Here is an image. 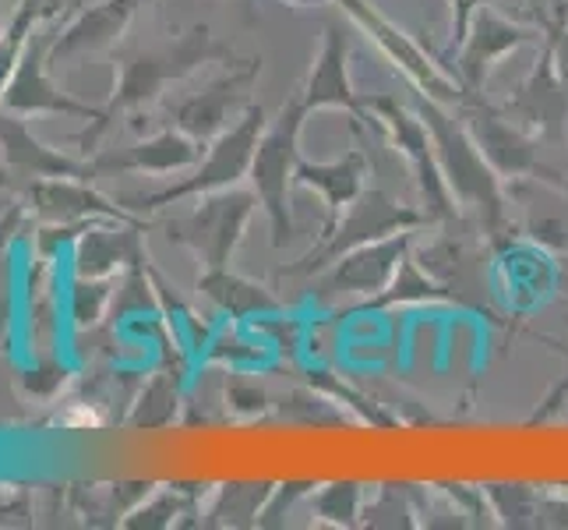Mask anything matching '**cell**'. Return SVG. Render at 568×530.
Segmentation results:
<instances>
[{
    "label": "cell",
    "mask_w": 568,
    "mask_h": 530,
    "mask_svg": "<svg viewBox=\"0 0 568 530\" xmlns=\"http://www.w3.org/2000/svg\"><path fill=\"white\" fill-rule=\"evenodd\" d=\"M230 57H233L230 47L220 43L209 26H194L163 47L124 53L121 64H116V82L110 92V103L103 107V124L89 134H78L74 142L82 149H89L121 113L152 103L170 82H181V78L194 74L199 68L215 64V61H230Z\"/></svg>",
    "instance_id": "1"
},
{
    "label": "cell",
    "mask_w": 568,
    "mask_h": 530,
    "mask_svg": "<svg viewBox=\"0 0 568 530\" xmlns=\"http://www.w3.org/2000/svg\"><path fill=\"white\" fill-rule=\"evenodd\" d=\"M417 113L424 117V124L430 131V142H435L438 167L445 173V184L453 191V199L459 209L474 212L484 223V230L498 233L508 220V202H505V188L495 167L484 160L480 146L469 134L463 113L456 107H445L438 100H427L417 92Z\"/></svg>",
    "instance_id": "2"
},
{
    "label": "cell",
    "mask_w": 568,
    "mask_h": 530,
    "mask_svg": "<svg viewBox=\"0 0 568 530\" xmlns=\"http://www.w3.org/2000/svg\"><path fill=\"white\" fill-rule=\"evenodd\" d=\"M430 220L424 209L403 206L399 199H392V194L382 188H364L339 220L322 230L318 244H311L297 262L283 266L280 277L283 280H315L318 272H325L332 262H339L343 254L357 251L364 244H375L382 238H392V233L420 230Z\"/></svg>",
    "instance_id": "3"
},
{
    "label": "cell",
    "mask_w": 568,
    "mask_h": 530,
    "mask_svg": "<svg viewBox=\"0 0 568 530\" xmlns=\"http://www.w3.org/2000/svg\"><path fill=\"white\" fill-rule=\"evenodd\" d=\"M307 107L297 96L280 107V113L272 117L268 128L262 131V142L254 149L251 160V191L258 194V206L268 220L272 244L283 248L293 238V206L290 191L297 188V163H301V131L307 121Z\"/></svg>",
    "instance_id": "4"
},
{
    "label": "cell",
    "mask_w": 568,
    "mask_h": 530,
    "mask_svg": "<svg viewBox=\"0 0 568 530\" xmlns=\"http://www.w3.org/2000/svg\"><path fill=\"white\" fill-rule=\"evenodd\" d=\"M364 110H367V128L382 131L388 146L406 160L409 173H414L427 220L430 223H456L459 206L445 184V173L435 156V142H430V131L424 124V117L417 113V107H406L396 100V96L378 92V96H364Z\"/></svg>",
    "instance_id": "5"
},
{
    "label": "cell",
    "mask_w": 568,
    "mask_h": 530,
    "mask_svg": "<svg viewBox=\"0 0 568 530\" xmlns=\"http://www.w3.org/2000/svg\"><path fill=\"white\" fill-rule=\"evenodd\" d=\"M332 4H339V11L382 50L385 61L406 78L414 92L427 96V100H438L445 107H463V103L484 100V96L466 92L459 78L448 71L438 57H430L414 36L403 32L392 18H385L371 0H332Z\"/></svg>",
    "instance_id": "6"
},
{
    "label": "cell",
    "mask_w": 568,
    "mask_h": 530,
    "mask_svg": "<svg viewBox=\"0 0 568 530\" xmlns=\"http://www.w3.org/2000/svg\"><path fill=\"white\" fill-rule=\"evenodd\" d=\"M268 128V113L262 103H251L244 110L241 121H233L223 134H215L209 142L202 163L191 170V177H181L178 184H170L163 191L139 194L131 209H163V206H181L187 199H199L209 191H223V188H237L247 181L254 149L262 142V131Z\"/></svg>",
    "instance_id": "7"
},
{
    "label": "cell",
    "mask_w": 568,
    "mask_h": 530,
    "mask_svg": "<svg viewBox=\"0 0 568 530\" xmlns=\"http://www.w3.org/2000/svg\"><path fill=\"white\" fill-rule=\"evenodd\" d=\"M254 209H258V194L251 188H223L199 194V206L187 216L166 223V238L191 248L199 254L205 269H230L233 254H237Z\"/></svg>",
    "instance_id": "8"
},
{
    "label": "cell",
    "mask_w": 568,
    "mask_h": 530,
    "mask_svg": "<svg viewBox=\"0 0 568 530\" xmlns=\"http://www.w3.org/2000/svg\"><path fill=\"white\" fill-rule=\"evenodd\" d=\"M57 32H36L29 36L22 61H18L11 82L4 89V107L8 113L18 117H32V113H61V117H78V121H92V128H85L82 134L95 131L103 124V107H89L82 100H74L71 92H64L61 86L50 78V47H53Z\"/></svg>",
    "instance_id": "9"
},
{
    "label": "cell",
    "mask_w": 568,
    "mask_h": 530,
    "mask_svg": "<svg viewBox=\"0 0 568 530\" xmlns=\"http://www.w3.org/2000/svg\"><path fill=\"white\" fill-rule=\"evenodd\" d=\"M463 113V121L474 134V142L480 146L484 160L495 167L501 181H519V177H544L555 181V170H547L540 160V146L530 131H523L513 117H505L501 110L487 107L484 100L456 107Z\"/></svg>",
    "instance_id": "10"
},
{
    "label": "cell",
    "mask_w": 568,
    "mask_h": 530,
    "mask_svg": "<svg viewBox=\"0 0 568 530\" xmlns=\"http://www.w3.org/2000/svg\"><path fill=\"white\" fill-rule=\"evenodd\" d=\"M505 117L530 131L537 142H565L568 139V82L555 68L551 47H540L530 74L523 78L519 89L508 96L501 107Z\"/></svg>",
    "instance_id": "11"
},
{
    "label": "cell",
    "mask_w": 568,
    "mask_h": 530,
    "mask_svg": "<svg viewBox=\"0 0 568 530\" xmlns=\"http://www.w3.org/2000/svg\"><path fill=\"white\" fill-rule=\"evenodd\" d=\"M414 233H392L375 244H364L357 251L343 254L339 262H332L325 272L315 277V298L318 301H336V298H375L382 293L392 277H396L399 262L406 259V251L414 248Z\"/></svg>",
    "instance_id": "12"
},
{
    "label": "cell",
    "mask_w": 568,
    "mask_h": 530,
    "mask_svg": "<svg viewBox=\"0 0 568 530\" xmlns=\"http://www.w3.org/2000/svg\"><path fill=\"white\" fill-rule=\"evenodd\" d=\"M258 74H262V61L251 57V61L233 68L230 74L215 78L202 92H194L184 103H178V110H173V128H181L191 139L209 146L215 134H223L233 121H241L244 110L254 103L251 86L258 82Z\"/></svg>",
    "instance_id": "13"
},
{
    "label": "cell",
    "mask_w": 568,
    "mask_h": 530,
    "mask_svg": "<svg viewBox=\"0 0 568 530\" xmlns=\"http://www.w3.org/2000/svg\"><path fill=\"white\" fill-rule=\"evenodd\" d=\"M534 39H537V32L530 26H519L513 18L498 14L495 4H487L474 14V22H469L459 50L448 57V61H456L453 74L459 78L466 92L484 96L487 74L495 71L501 57L516 53L519 47L534 43ZM448 61H445V68H448Z\"/></svg>",
    "instance_id": "14"
},
{
    "label": "cell",
    "mask_w": 568,
    "mask_h": 530,
    "mask_svg": "<svg viewBox=\"0 0 568 530\" xmlns=\"http://www.w3.org/2000/svg\"><path fill=\"white\" fill-rule=\"evenodd\" d=\"M349 43H346V32L339 22H325L322 29V47L315 64H311L304 86H301V100L307 110H346L354 121L367 124V110H364V96L354 89L349 82Z\"/></svg>",
    "instance_id": "15"
},
{
    "label": "cell",
    "mask_w": 568,
    "mask_h": 530,
    "mask_svg": "<svg viewBox=\"0 0 568 530\" xmlns=\"http://www.w3.org/2000/svg\"><path fill=\"white\" fill-rule=\"evenodd\" d=\"M152 0H95L78 18L57 32L50 47V68L74 64L82 57H92L100 50H110L131 26V18L139 14Z\"/></svg>",
    "instance_id": "16"
},
{
    "label": "cell",
    "mask_w": 568,
    "mask_h": 530,
    "mask_svg": "<svg viewBox=\"0 0 568 530\" xmlns=\"http://www.w3.org/2000/svg\"><path fill=\"white\" fill-rule=\"evenodd\" d=\"M205 149H209L205 142L191 139L181 128H166L128 149L95 152L92 170L95 173H181V170L199 167Z\"/></svg>",
    "instance_id": "17"
},
{
    "label": "cell",
    "mask_w": 568,
    "mask_h": 530,
    "mask_svg": "<svg viewBox=\"0 0 568 530\" xmlns=\"http://www.w3.org/2000/svg\"><path fill=\"white\" fill-rule=\"evenodd\" d=\"M32 212L50 223H89V220H116V223H142L139 216L113 206L89 181L78 177H50V181H32L29 188Z\"/></svg>",
    "instance_id": "18"
},
{
    "label": "cell",
    "mask_w": 568,
    "mask_h": 530,
    "mask_svg": "<svg viewBox=\"0 0 568 530\" xmlns=\"http://www.w3.org/2000/svg\"><path fill=\"white\" fill-rule=\"evenodd\" d=\"M145 223H113V227H82V238L71 251V277H113L121 269L149 262L142 248Z\"/></svg>",
    "instance_id": "19"
},
{
    "label": "cell",
    "mask_w": 568,
    "mask_h": 530,
    "mask_svg": "<svg viewBox=\"0 0 568 530\" xmlns=\"http://www.w3.org/2000/svg\"><path fill=\"white\" fill-rule=\"evenodd\" d=\"M0 156L18 173L32 177V181H50V177H78V181H92L95 170L92 160H74L68 152H57L43 146L26 128L18 113L0 110Z\"/></svg>",
    "instance_id": "20"
},
{
    "label": "cell",
    "mask_w": 568,
    "mask_h": 530,
    "mask_svg": "<svg viewBox=\"0 0 568 530\" xmlns=\"http://www.w3.org/2000/svg\"><path fill=\"white\" fill-rule=\"evenodd\" d=\"M406 304H448V308H466V301L459 298V290H453L448 283H442L438 277H430L427 269H420V262L406 251V259L399 262L392 283L367 298L364 304H354L339 311V319H357V316H382V311L392 308H406Z\"/></svg>",
    "instance_id": "21"
},
{
    "label": "cell",
    "mask_w": 568,
    "mask_h": 530,
    "mask_svg": "<svg viewBox=\"0 0 568 530\" xmlns=\"http://www.w3.org/2000/svg\"><path fill=\"white\" fill-rule=\"evenodd\" d=\"M367 156L361 149H349L339 160H304L297 163V188H311L325 199V227L336 223L349 209V202L364 191L367 181Z\"/></svg>",
    "instance_id": "22"
},
{
    "label": "cell",
    "mask_w": 568,
    "mask_h": 530,
    "mask_svg": "<svg viewBox=\"0 0 568 530\" xmlns=\"http://www.w3.org/2000/svg\"><path fill=\"white\" fill-rule=\"evenodd\" d=\"M199 293L230 322H247V319L272 316V311H283V304L268 287L237 277L233 269H205L199 277Z\"/></svg>",
    "instance_id": "23"
},
{
    "label": "cell",
    "mask_w": 568,
    "mask_h": 530,
    "mask_svg": "<svg viewBox=\"0 0 568 530\" xmlns=\"http://www.w3.org/2000/svg\"><path fill=\"white\" fill-rule=\"evenodd\" d=\"M205 347H209L205 358L212 364H223V368H258L268 361V353H272V347L262 332H254L251 337V332L241 329V322L220 329Z\"/></svg>",
    "instance_id": "24"
},
{
    "label": "cell",
    "mask_w": 568,
    "mask_h": 530,
    "mask_svg": "<svg viewBox=\"0 0 568 530\" xmlns=\"http://www.w3.org/2000/svg\"><path fill=\"white\" fill-rule=\"evenodd\" d=\"M311 513L328 527H357L364 513V484L357 481H332L322 492L311 488Z\"/></svg>",
    "instance_id": "25"
},
{
    "label": "cell",
    "mask_w": 568,
    "mask_h": 530,
    "mask_svg": "<svg viewBox=\"0 0 568 530\" xmlns=\"http://www.w3.org/2000/svg\"><path fill=\"white\" fill-rule=\"evenodd\" d=\"M268 496L272 484H226L215 492V506L209 509V517H215L212 523H230V527L258 523Z\"/></svg>",
    "instance_id": "26"
},
{
    "label": "cell",
    "mask_w": 568,
    "mask_h": 530,
    "mask_svg": "<svg viewBox=\"0 0 568 530\" xmlns=\"http://www.w3.org/2000/svg\"><path fill=\"white\" fill-rule=\"evenodd\" d=\"M113 293H116V280L113 277H100V280H89V277H74L71 290H68V319L74 329H89L95 326L106 308L113 304Z\"/></svg>",
    "instance_id": "27"
},
{
    "label": "cell",
    "mask_w": 568,
    "mask_h": 530,
    "mask_svg": "<svg viewBox=\"0 0 568 530\" xmlns=\"http://www.w3.org/2000/svg\"><path fill=\"white\" fill-rule=\"evenodd\" d=\"M43 14L39 8L32 4H22L18 8V14L11 18V26L0 32V100H4V89L11 82V74L18 68V61H22V53H26V43H29V36L36 29V18Z\"/></svg>",
    "instance_id": "28"
},
{
    "label": "cell",
    "mask_w": 568,
    "mask_h": 530,
    "mask_svg": "<svg viewBox=\"0 0 568 530\" xmlns=\"http://www.w3.org/2000/svg\"><path fill=\"white\" fill-rule=\"evenodd\" d=\"M487 496H491V509H495V517H501V523H513V527L540 523V520H530V517H540V496L534 492V488L491 484L487 488Z\"/></svg>",
    "instance_id": "29"
},
{
    "label": "cell",
    "mask_w": 568,
    "mask_h": 530,
    "mask_svg": "<svg viewBox=\"0 0 568 530\" xmlns=\"http://www.w3.org/2000/svg\"><path fill=\"white\" fill-rule=\"evenodd\" d=\"M178 418V382L160 376L152 379L139 400V410H134V424L139 428H163Z\"/></svg>",
    "instance_id": "30"
},
{
    "label": "cell",
    "mask_w": 568,
    "mask_h": 530,
    "mask_svg": "<svg viewBox=\"0 0 568 530\" xmlns=\"http://www.w3.org/2000/svg\"><path fill=\"white\" fill-rule=\"evenodd\" d=\"M226 403L244 418L265 414L268 407V392L258 382V376H251L247 368H230L226 371Z\"/></svg>",
    "instance_id": "31"
},
{
    "label": "cell",
    "mask_w": 568,
    "mask_h": 530,
    "mask_svg": "<svg viewBox=\"0 0 568 530\" xmlns=\"http://www.w3.org/2000/svg\"><path fill=\"white\" fill-rule=\"evenodd\" d=\"M487 4H498V0H448V47L445 53L438 57V61L445 64L448 57H453L463 43V36L469 29V22H474V14Z\"/></svg>",
    "instance_id": "32"
},
{
    "label": "cell",
    "mask_w": 568,
    "mask_h": 530,
    "mask_svg": "<svg viewBox=\"0 0 568 530\" xmlns=\"http://www.w3.org/2000/svg\"><path fill=\"white\" fill-rule=\"evenodd\" d=\"M540 36H544V43L551 47L555 53V68L558 74L568 82V4H561L558 14H540Z\"/></svg>",
    "instance_id": "33"
},
{
    "label": "cell",
    "mask_w": 568,
    "mask_h": 530,
    "mask_svg": "<svg viewBox=\"0 0 568 530\" xmlns=\"http://www.w3.org/2000/svg\"><path fill=\"white\" fill-rule=\"evenodd\" d=\"M311 492V484L304 481H293V484H280V488H272V496L262 509V517H258V527H283V513H290L293 502L304 499Z\"/></svg>",
    "instance_id": "34"
},
{
    "label": "cell",
    "mask_w": 568,
    "mask_h": 530,
    "mask_svg": "<svg viewBox=\"0 0 568 530\" xmlns=\"http://www.w3.org/2000/svg\"><path fill=\"white\" fill-rule=\"evenodd\" d=\"M178 513H181V499L173 492H160L134 513V520H128V527H166L173 523L170 517H178Z\"/></svg>",
    "instance_id": "35"
},
{
    "label": "cell",
    "mask_w": 568,
    "mask_h": 530,
    "mask_svg": "<svg viewBox=\"0 0 568 530\" xmlns=\"http://www.w3.org/2000/svg\"><path fill=\"white\" fill-rule=\"evenodd\" d=\"M286 8H297V11H307V8H318V4H325V0H283Z\"/></svg>",
    "instance_id": "36"
},
{
    "label": "cell",
    "mask_w": 568,
    "mask_h": 530,
    "mask_svg": "<svg viewBox=\"0 0 568 530\" xmlns=\"http://www.w3.org/2000/svg\"><path fill=\"white\" fill-rule=\"evenodd\" d=\"M244 4H247V8H251V4H254V0H244Z\"/></svg>",
    "instance_id": "37"
}]
</instances>
